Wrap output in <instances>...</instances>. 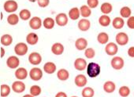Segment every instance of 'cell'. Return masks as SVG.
<instances>
[{
  "label": "cell",
  "instance_id": "1",
  "mask_svg": "<svg viewBox=\"0 0 134 97\" xmlns=\"http://www.w3.org/2000/svg\"><path fill=\"white\" fill-rule=\"evenodd\" d=\"M101 71L100 66L96 63H89L87 66V74L90 77H96Z\"/></svg>",
  "mask_w": 134,
  "mask_h": 97
},
{
  "label": "cell",
  "instance_id": "2",
  "mask_svg": "<svg viewBox=\"0 0 134 97\" xmlns=\"http://www.w3.org/2000/svg\"><path fill=\"white\" fill-rule=\"evenodd\" d=\"M18 8V5L14 0H7L4 3V10L7 13H14L17 11Z\"/></svg>",
  "mask_w": 134,
  "mask_h": 97
},
{
  "label": "cell",
  "instance_id": "3",
  "mask_svg": "<svg viewBox=\"0 0 134 97\" xmlns=\"http://www.w3.org/2000/svg\"><path fill=\"white\" fill-rule=\"evenodd\" d=\"M28 46L24 42L18 43L14 47V52L18 56H24L28 53Z\"/></svg>",
  "mask_w": 134,
  "mask_h": 97
},
{
  "label": "cell",
  "instance_id": "4",
  "mask_svg": "<svg viewBox=\"0 0 134 97\" xmlns=\"http://www.w3.org/2000/svg\"><path fill=\"white\" fill-rule=\"evenodd\" d=\"M29 76L32 80L33 81H40L43 77V71L40 68L38 67H33L31 69L29 72Z\"/></svg>",
  "mask_w": 134,
  "mask_h": 97
},
{
  "label": "cell",
  "instance_id": "5",
  "mask_svg": "<svg viewBox=\"0 0 134 97\" xmlns=\"http://www.w3.org/2000/svg\"><path fill=\"white\" fill-rule=\"evenodd\" d=\"M111 67L115 70H121L124 67V60L120 56H114L110 62Z\"/></svg>",
  "mask_w": 134,
  "mask_h": 97
},
{
  "label": "cell",
  "instance_id": "6",
  "mask_svg": "<svg viewBox=\"0 0 134 97\" xmlns=\"http://www.w3.org/2000/svg\"><path fill=\"white\" fill-rule=\"evenodd\" d=\"M116 42L119 46H125L129 42V36L125 32H119L116 35Z\"/></svg>",
  "mask_w": 134,
  "mask_h": 97
},
{
  "label": "cell",
  "instance_id": "7",
  "mask_svg": "<svg viewBox=\"0 0 134 97\" xmlns=\"http://www.w3.org/2000/svg\"><path fill=\"white\" fill-rule=\"evenodd\" d=\"M118 51V47L117 44H115L114 42H110V43L107 44V46L105 47V52L109 56L116 55Z\"/></svg>",
  "mask_w": 134,
  "mask_h": 97
},
{
  "label": "cell",
  "instance_id": "8",
  "mask_svg": "<svg viewBox=\"0 0 134 97\" xmlns=\"http://www.w3.org/2000/svg\"><path fill=\"white\" fill-rule=\"evenodd\" d=\"M29 61L32 65H39L42 61V56L38 53H32L29 56Z\"/></svg>",
  "mask_w": 134,
  "mask_h": 97
},
{
  "label": "cell",
  "instance_id": "9",
  "mask_svg": "<svg viewBox=\"0 0 134 97\" xmlns=\"http://www.w3.org/2000/svg\"><path fill=\"white\" fill-rule=\"evenodd\" d=\"M12 90L16 93H21L25 90V85L21 81H16L12 84Z\"/></svg>",
  "mask_w": 134,
  "mask_h": 97
},
{
  "label": "cell",
  "instance_id": "10",
  "mask_svg": "<svg viewBox=\"0 0 134 97\" xmlns=\"http://www.w3.org/2000/svg\"><path fill=\"white\" fill-rule=\"evenodd\" d=\"M55 21L58 26L63 27V26H65L67 24H68V17H67V15L65 14L62 13V14H59L56 16Z\"/></svg>",
  "mask_w": 134,
  "mask_h": 97
},
{
  "label": "cell",
  "instance_id": "11",
  "mask_svg": "<svg viewBox=\"0 0 134 97\" xmlns=\"http://www.w3.org/2000/svg\"><path fill=\"white\" fill-rule=\"evenodd\" d=\"M19 64H20V60L15 56H10L7 59V67H10V68H11V69H15V68L18 67Z\"/></svg>",
  "mask_w": 134,
  "mask_h": 97
},
{
  "label": "cell",
  "instance_id": "12",
  "mask_svg": "<svg viewBox=\"0 0 134 97\" xmlns=\"http://www.w3.org/2000/svg\"><path fill=\"white\" fill-rule=\"evenodd\" d=\"M42 20L38 17H32L30 21H29V26L33 30H38L41 28L42 26Z\"/></svg>",
  "mask_w": 134,
  "mask_h": 97
},
{
  "label": "cell",
  "instance_id": "13",
  "mask_svg": "<svg viewBox=\"0 0 134 97\" xmlns=\"http://www.w3.org/2000/svg\"><path fill=\"white\" fill-rule=\"evenodd\" d=\"M74 67L77 70H84L87 68V62L85 59L77 58L74 62Z\"/></svg>",
  "mask_w": 134,
  "mask_h": 97
},
{
  "label": "cell",
  "instance_id": "14",
  "mask_svg": "<svg viewBox=\"0 0 134 97\" xmlns=\"http://www.w3.org/2000/svg\"><path fill=\"white\" fill-rule=\"evenodd\" d=\"M75 85L77 87H84L87 85V77L84 74H78L75 77L74 79Z\"/></svg>",
  "mask_w": 134,
  "mask_h": 97
},
{
  "label": "cell",
  "instance_id": "15",
  "mask_svg": "<svg viewBox=\"0 0 134 97\" xmlns=\"http://www.w3.org/2000/svg\"><path fill=\"white\" fill-rule=\"evenodd\" d=\"M87 46H88V41L84 38H80L77 39V41L75 42V47L78 50L81 51V50L86 49Z\"/></svg>",
  "mask_w": 134,
  "mask_h": 97
},
{
  "label": "cell",
  "instance_id": "16",
  "mask_svg": "<svg viewBox=\"0 0 134 97\" xmlns=\"http://www.w3.org/2000/svg\"><path fill=\"white\" fill-rule=\"evenodd\" d=\"M91 27V23L88 20L84 18L79 21L78 22V28L82 31H88Z\"/></svg>",
  "mask_w": 134,
  "mask_h": 97
},
{
  "label": "cell",
  "instance_id": "17",
  "mask_svg": "<svg viewBox=\"0 0 134 97\" xmlns=\"http://www.w3.org/2000/svg\"><path fill=\"white\" fill-rule=\"evenodd\" d=\"M56 65L53 62H47L43 66V70L48 74H52L56 71Z\"/></svg>",
  "mask_w": 134,
  "mask_h": 97
},
{
  "label": "cell",
  "instance_id": "18",
  "mask_svg": "<svg viewBox=\"0 0 134 97\" xmlns=\"http://www.w3.org/2000/svg\"><path fill=\"white\" fill-rule=\"evenodd\" d=\"M28 76V71L24 67H20L15 71V77L18 80H24Z\"/></svg>",
  "mask_w": 134,
  "mask_h": 97
},
{
  "label": "cell",
  "instance_id": "19",
  "mask_svg": "<svg viewBox=\"0 0 134 97\" xmlns=\"http://www.w3.org/2000/svg\"><path fill=\"white\" fill-rule=\"evenodd\" d=\"M51 52L56 56L61 55L64 52V46H62V44L56 42L51 46Z\"/></svg>",
  "mask_w": 134,
  "mask_h": 97
},
{
  "label": "cell",
  "instance_id": "20",
  "mask_svg": "<svg viewBox=\"0 0 134 97\" xmlns=\"http://www.w3.org/2000/svg\"><path fill=\"white\" fill-rule=\"evenodd\" d=\"M38 41H39V37L36 33L31 32L26 36V42H28V44L31 46L36 45L38 42Z\"/></svg>",
  "mask_w": 134,
  "mask_h": 97
},
{
  "label": "cell",
  "instance_id": "21",
  "mask_svg": "<svg viewBox=\"0 0 134 97\" xmlns=\"http://www.w3.org/2000/svg\"><path fill=\"white\" fill-rule=\"evenodd\" d=\"M115 88H116V85L111 81H106L104 83V85H103V90L107 93H112V92H114Z\"/></svg>",
  "mask_w": 134,
  "mask_h": 97
},
{
  "label": "cell",
  "instance_id": "22",
  "mask_svg": "<svg viewBox=\"0 0 134 97\" xmlns=\"http://www.w3.org/2000/svg\"><path fill=\"white\" fill-rule=\"evenodd\" d=\"M57 77L61 81H66L70 77V73L65 69H60L57 72Z\"/></svg>",
  "mask_w": 134,
  "mask_h": 97
},
{
  "label": "cell",
  "instance_id": "23",
  "mask_svg": "<svg viewBox=\"0 0 134 97\" xmlns=\"http://www.w3.org/2000/svg\"><path fill=\"white\" fill-rule=\"evenodd\" d=\"M80 15H81V12L77 7H74L69 11V17L73 21L77 20L80 17Z\"/></svg>",
  "mask_w": 134,
  "mask_h": 97
},
{
  "label": "cell",
  "instance_id": "24",
  "mask_svg": "<svg viewBox=\"0 0 134 97\" xmlns=\"http://www.w3.org/2000/svg\"><path fill=\"white\" fill-rule=\"evenodd\" d=\"M112 25L115 29H121L125 25V21L121 17H115L113 20Z\"/></svg>",
  "mask_w": 134,
  "mask_h": 97
},
{
  "label": "cell",
  "instance_id": "25",
  "mask_svg": "<svg viewBox=\"0 0 134 97\" xmlns=\"http://www.w3.org/2000/svg\"><path fill=\"white\" fill-rule=\"evenodd\" d=\"M43 27L46 28V29H52L54 27V24H55V21L51 18V17H47L43 20Z\"/></svg>",
  "mask_w": 134,
  "mask_h": 97
},
{
  "label": "cell",
  "instance_id": "26",
  "mask_svg": "<svg viewBox=\"0 0 134 97\" xmlns=\"http://www.w3.org/2000/svg\"><path fill=\"white\" fill-rule=\"evenodd\" d=\"M13 42V38L10 35L6 34L1 37V44L6 46H9Z\"/></svg>",
  "mask_w": 134,
  "mask_h": 97
},
{
  "label": "cell",
  "instance_id": "27",
  "mask_svg": "<svg viewBox=\"0 0 134 97\" xmlns=\"http://www.w3.org/2000/svg\"><path fill=\"white\" fill-rule=\"evenodd\" d=\"M112 10H113V7H112V5H111L110 3H103V4L101 5V7H100L101 12H102L103 14H105V15H107V14L111 13Z\"/></svg>",
  "mask_w": 134,
  "mask_h": 97
},
{
  "label": "cell",
  "instance_id": "28",
  "mask_svg": "<svg viewBox=\"0 0 134 97\" xmlns=\"http://www.w3.org/2000/svg\"><path fill=\"white\" fill-rule=\"evenodd\" d=\"M111 21H110V18L107 16V15H102L100 16V17L99 18V23L101 26L103 27H107L110 25Z\"/></svg>",
  "mask_w": 134,
  "mask_h": 97
},
{
  "label": "cell",
  "instance_id": "29",
  "mask_svg": "<svg viewBox=\"0 0 134 97\" xmlns=\"http://www.w3.org/2000/svg\"><path fill=\"white\" fill-rule=\"evenodd\" d=\"M97 40L100 44H107L109 40V36L106 32H101L97 36Z\"/></svg>",
  "mask_w": 134,
  "mask_h": 97
},
{
  "label": "cell",
  "instance_id": "30",
  "mask_svg": "<svg viewBox=\"0 0 134 97\" xmlns=\"http://www.w3.org/2000/svg\"><path fill=\"white\" fill-rule=\"evenodd\" d=\"M0 89H1V92H0V95H1L2 97H7L10 95L11 88L9 85H2L1 87H0Z\"/></svg>",
  "mask_w": 134,
  "mask_h": 97
},
{
  "label": "cell",
  "instance_id": "31",
  "mask_svg": "<svg viewBox=\"0 0 134 97\" xmlns=\"http://www.w3.org/2000/svg\"><path fill=\"white\" fill-rule=\"evenodd\" d=\"M80 12H81V14L83 17H88L92 14L91 8H89L86 5H84L80 8Z\"/></svg>",
  "mask_w": 134,
  "mask_h": 97
},
{
  "label": "cell",
  "instance_id": "32",
  "mask_svg": "<svg viewBox=\"0 0 134 97\" xmlns=\"http://www.w3.org/2000/svg\"><path fill=\"white\" fill-rule=\"evenodd\" d=\"M81 94H82L83 97H93L94 94H95V91L91 87H85L82 90Z\"/></svg>",
  "mask_w": 134,
  "mask_h": 97
},
{
  "label": "cell",
  "instance_id": "33",
  "mask_svg": "<svg viewBox=\"0 0 134 97\" xmlns=\"http://www.w3.org/2000/svg\"><path fill=\"white\" fill-rule=\"evenodd\" d=\"M18 21H19V17L15 14H12L9 15L7 17V22L10 25H16L17 24H18Z\"/></svg>",
  "mask_w": 134,
  "mask_h": 97
},
{
  "label": "cell",
  "instance_id": "34",
  "mask_svg": "<svg viewBox=\"0 0 134 97\" xmlns=\"http://www.w3.org/2000/svg\"><path fill=\"white\" fill-rule=\"evenodd\" d=\"M131 13H132L131 12V10L128 7H124L120 10V14H121V17H124V18H129V17H130Z\"/></svg>",
  "mask_w": 134,
  "mask_h": 97
},
{
  "label": "cell",
  "instance_id": "35",
  "mask_svg": "<svg viewBox=\"0 0 134 97\" xmlns=\"http://www.w3.org/2000/svg\"><path fill=\"white\" fill-rule=\"evenodd\" d=\"M19 17L23 21H28L31 17V12L29 10H22L19 14Z\"/></svg>",
  "mask_w": 134,
  "mask_h": 97
},
{
  "label": "cell",
  "instance_id": "36",
  "mask_svg": "<svg viewBox=\"0 0 134 97\" xmlns=\"http://www.w3.org/2000/svg\"><path fill=\"white\" fill-rule=\"evenodd\" d=\"M118 93L121 97H127L130 94V88L128 86H121L119 88Z\"/></svg>",
  "mask_w": 134,
  "mask_h": 97
},
{
  "label": "cell",
  "instance_id": "37",
  "mask_svg": "<svg viewBox=\"0 0 134 97\" xmlns=\"http://www.w3.org/2000/svg\"><path fill=\"white\" fill-rule=\"evenodd\" d=\"M41 93V88L39 85H32L30 88V94L32 95L35 96H38L39 95H40Z\"/></svg>",
  "mask_w": 134,
  "mask_h": 97
},
{
  "label": "cell",
  "instance_id": "38",
  "mask_svg": "<svg viewBox=\"0 0 134 97\" xmlns=\"http://www.w3.org/2000/svg\"><path fill=\"white\" fill-rule=\"evenodd\" d=\"M85 56L88 59H92L95 56L96 53H95V50L92 48H88V49H85Z\"/></svg>",
  "mask_w": 134,
  "mask_h": 97
},
{
  "label": "cell",
  "instance_id": "39",
  "mask_svg": "<svg viewBox=\"0 0 134 97\" xmlns=\"http://www.w3.org/2000/svg\"><path fill=\"white\" fill-rule=\"evenodd\" d=\"M87 3H88V7L89 8H96L98 7L99 5V0H87Z\"/></svg>",
  "mask_w": 134,
  "mask_h": 97
},
{
  "label": "cell",
  "instance_id": "40",
  "mask_svg": "<svg viewBox=\"0 0 134 97\" xmlns=\"http://www.w3.org/2000/svg\"><path fill=\"white\" fill-rule=\"evenodd\" d=\"M37 3H38L39 7L43 8V7H47L49 5V3H50V0H38Z\"/></svg>",
  "mask_w": 134,
  "mask_h": 97
},
{
  "label": "cell",
  "instance_id": "41",
  "mask_svg": "<svg viewBox=\"0 0 134 97\" xmlns=\"http://www.w3.org/2000/svg\"><path fill=\"white\" fill-rule=\"evenodd\" d=\"M127 26L130 29H134V17H130L127 21Z\"/></svg>",
  "mask_w": 134,
  "mask_h": 97
},
{
  "label": "cell",
  "instance_id": "42",
  "mask_svg": "<svg viewBox=\"0 0 134 97\" xmlns=\"http://www.w3.org/2000/svg\"><path fill=\"white\" fill-rule=\"evenodd\" d=\"M128 55L130 57L134 58V46H132L128 49Z\"/></svg>",
  "mask_w": 134,
  "mask_h": 97
},
{
  "label": "cell",
  "instance_id": "43",
  "mask_svg": "<svg viewBox=\"0 0 134 97\" xmlns=\"http://www.w3.org/2000/svg\"><path fill=\"white\" fill-rule=\"evenodd\" d=\"M55 97H67V95L63 92H59L55 95Z\"/></svg>",
  "mask_w": 134,
  "mask_h": 97
},
{
  "label": "cell",
  "instance_id": "44",
  "mask_svg": "<svg viewBox=\"0 0 134 97\" xmlns=\"http://www.w3.org/2000/svg\"><path fill=\"white\" fill-rule=\"evenodd\" d=\"M1 49V57H3L4 55H5V49L2 47V48H0Z\"/></svg>",
  "mask_w": 134,
  "mask_h": 97
},
{
  "label": "cell",
  "instance_id": "45",
  "mask_svg": "<svg viewBox=\"0 0 134 97\" xmlns=\"http://www.w3.org/2000/svg\"><path fill=\"white\" fill-rule=\"evenodd\" d=\"M23 97H34L33 95H32L31 94H27V95H25Z\"/></svg>",
  "mask_w": 134,
  "mask_h": 97
},
{
  "label": "cell",
  "instance_id": "46",
  "mask_svg": "<svg viewBox=\"0 0 134 97\" xmlns=\"http://www.w3.org/2000/svg\"><path fill=\"white\" fill-rule=\"evenodd\" d=\"M29 2H31V3H35V2H36V1H38V0H29Z\"/></svg>",
  "mask_w": 134,
  "mask_h": 97
},
{
  "label": "cell",
  "instance_id": "47",
  "mask_svg": "<svg viewBox=\"0 0 134 97\" xmlns=\"http://www.w3.org/2000/svg\"><path fill=\"white\" fill-rule=\"evenodd\" d=\"M71 97H77V96H71Z\"/></svg>",
  "mask_w": 134,
  "mask_h": 97
}]
</instances>
